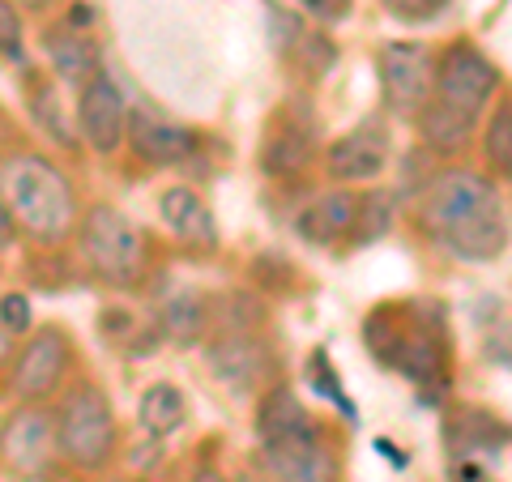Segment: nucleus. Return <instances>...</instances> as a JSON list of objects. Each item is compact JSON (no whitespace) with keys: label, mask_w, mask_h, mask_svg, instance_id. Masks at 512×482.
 I'll use <instances>...</instances> for the list:
<instances>
[{"label":"nucleus","mask_w":512,"mask_h":482,"mask_svg":"<svg viewBox=\"0 0 512 482\" xmlns=\"http://www.w3.org/2000/svg\"><path fill=\"white\" fill-rule=\"evenodd\" d=\"M423 227L461 261H495L508 244L495 188L474 171H444L423 197Z\"/></svg>","instance_id":"obj_1"},{"label":"nucleus","mask_w":512,"mask_h":482,"mask_svg":"<svg viewBox=\"0 0 512 482\" xmlns=\"http://www.w3.org/2000/svg\"><path fill=\"white\" fill-rule=\"evenodd\" d=\"M0 184H5V205L13 222L22 231H30L35 239H64L77 222V197L73 184L60 167H52L43 154H18L9 158L5 171H0Z\"/></svg>","instance_id":"obj_2"},{"label":"nucleus","mask_w":512,"mask_h":482,"mask_svg":"<svg viewBox=\"0 0 512 482\" xmlns=\"http://www.w3.org/2000/svg\"><path fill=\"white\" fill-rule=\"evenodd\" d=\"M56 453L73 470H103L116 457V419L111 401L94 384H77L56 414Z\"/></svg>","instance_id":"obj_3"},{"label":"nucleus","mask_w":512,"mask_h":482,"mask_svg":"<svg viewBox=\"0 0 512 482\" xmlns=\"http://www.w3.org/2000/svg\"><path fill=\"white\" fill-rule=\"evenodd\" d=\"M82 256L103 282L128 286V282H137L146 248H141V231L120 210L94 205L86 214V227H82Z\"/></svg>","instance_id":"obj_4"},{"label":"nucleus","mask_w":512,"mask_h":482,"mask_svg":"<svg viewBox=\"0 0 512 482\" xmlns=\"http://www.w3.org/2000/svg\"><path fill=\"white\" fill-rule=\"evenodd\" d=\"M261 470L269 482H338V457L316 423L261 440Z\"/></svg>","instance_id":"obj_5"},{"label":"nucleus","mask_w":512,"mask_h":482,"mask_svg":"<svg viewBox=\"0 0 512 482\" xmlns=\"http://www.w3.org/2000/svg\"><path fill=\"white\" fill-rule=\"evenodd\" d=\"M495 86H500V69L470 43H453L436 64V103L461 111V116H478Z\"/></svg>","instance_id":"obj_6"},{"label":"nucleus","mask_w":512,"mask_h":482,"mask_svg":"<svg viewBox=\"0 0 512 482\" xmlns=\"http://www.w3.org/2000/svg\"><path fill=\"white\" fill-rule=\"evenodd\" d=\"M380 90L393 116H419L427 94L436 90V60L423 43L380 47Z\"/></svg>","instance_id":"obj_7"},{"label":"nucleus","mask_w":512,"mask_h":482,"mask_svg":"<svg viewBox=\"0 0 512 482\" xmlns=\"http://www.w3.org/2000/svg\"><path fill=\"white\" fill-rule=\"evenodd\" d=\"M128 116H133V107L124 103L120 86L111 82L107 73H94L82 86V99H77V128H82V141L94 154L120 150V141H128Z\"/></svg>","instance_id":"obj_8"},{"label":"nucleus","mask_w":512,"mask_h":482,"mask_svg":"<svg viewBox=\"0 0 512 482\" xmlns=\"http://www.w3.org/2000/svg\"><path fill=\"white\" fill-rule=\"evenodd\" d=\"M325 167L338 184L350 180H376L389 167V133L380 120H363L359 128H350L346 137H338L325 150Z\"/></svg>","instance_id":"obj_9"},{"label":"nucleus","mask_w":512,"mask_h":482,"mask_svg":"<svg viewBox=\"0 0 512 482\" xmlns=\"http://www.w3.org/2000/svg\"><path fill=\"white\" fill-rule=\"evenodd\" d=\"M69 372V342L60 329H39L30 342L22 346L18 363H13V393L39 401L56 389Z\"/></svg>","instance_id":"obj_10"},{"label":"nucleus","mask_w":512,"mask_h":482,"mask_svg":"<svg viewBox=\"0 0 512 482\" xmlns=\"http://www.w3.org/2000/svg\"><path fill=\"white\" fill-rule=\"evenodd\" d=\"M128 146L141 163L150 167H171V163H184L197 146V137H192V128L175 124L171 116L154 107H133V116H128Z\"/></svg>","instance_id":"obj_11"},{"label":"nucleus","mask_w":512,"mask_h":482,"mask_svg":"<svg viewBox=\"0 0 512 482\" xmlns=\"http://www.w3.org/2000/svg\"><path fill=\"white\" fill-rule=\"evenodd\" d=\"M56 453V423L47 410H18L0 427V457L18 474H39Z\"/></svg>","instance_id":"obj_12"},{"label":"nucleus","mask_w":512,"mask_h":482,"mask_svg":"<svg viewBox=\"0 0 512 482\" xmlns=\"http://www.w3.org/2000/svg\"><path fill=\"white\" fill-rule=\"evenodd\" d=\"M158 214H163L167 231H171L175 239H184V244L201 248V252H210V248L218 244V227H214L210 205H205L188 184L163 188V197H158Z\"/></svg>","instance_id":"obj_13"},{"label":"nucleus","mask_w":512,"mask_h":482,"mask_svg":"<svg viewBox=\"0 0 512 482\" xmlns=\"http://www.w3.org/2000/svg\"><path fill=\"white\" fill-rule=\"evenodd\" d=\"M205 359H210L214 376H218L222 384H231V389H252L256 380L269 376V350L256 342V337H248V333H227V337H218Z\"/></svg>","instance_id":"obj_14"},{"label":"nucleus","mask_w":512,"mask_h":482,"mask_svg":"<svg viewBox=\"0 0 512 482\" xmlns=\"http://www.w3.org/2000/svg\"><path fill=\"white\" fill-rule=\"evenodd\" d=\"M355 222H359V197L346 188H333L325 197H316L308 210L295 218V231L308 239V244H333L342 235H355Z\"/></svg>","instance_id":"obj_15"},{"label":"nucleus","mask_w":512,"mask_h":482,"mask_svg":"<svg viewBox=\"0 0 512 482\" xmlns=\"http://www.w3.org/2000/svg\"><path fill=\"white\" fill-rule=\"evenodd\" d=\"M312 141H316V128L312 120L303 116L299 107H286L282 116L269 128V141H265V167L274 175H291L312 158Z\"/></svg>","instance_id":"obj_16"},{"label":"nucleus","mask_w":512,"mask_h":482,"mask_svg":"<svg viewBox=\"0 0 512 482\" xmlns=\"http://www.w3.org/2000/svg\"><path fill=\"white\" fill-rule=\"evenodd\" d=\"M389 346H393L389 350V363L406 380H414V384H436V380H444V346H440V337L414 329V333H402V337H389Z\"/></svg>","instance_id":"obj_17"},{"label":"nucleus","mask_w":512,"mask_h":482,"mask_svg":"<svg viewBox=\"0 0 512 482\" xmlns=\"http://www.w3.org/2000/svg\"><path fill=\"white\" fill-rule=\"evenodd\" d=\"M43 52L47 60H52V69L60 77H69V82H90L94 73V64H99V47H94V39L86 35V30H77V26H56V30H47V39H43Z\"/></svg>","instance_id":"obj_18"},{"label":"nucleus","mask_w":512,"mask_h":482,"mask_svg":"<svg viewBox=\"0 0 512 482\" xmlns=\"http://www.w3.org/2000/svg\"><path fill=\"white\" fill-rule=\"evenodd\" d=\"M508 436V431L491 419V414H483V410H457L453 419L444 423V440H448V448L466 461V457H474V453H500V440Z\"/></svg>","instance_id":"obj_19"},{"label":"nucleus","mask_w":512,"mask_h":482,"mask_svg":"<svg viewBox=\"0 0 512 482\" xmlns=\"http://www.w3.org/2000/svg\"><path fill=\"white\" fill-rule=\"evenodd\" d=\"M137 419L150 436H171L180 431L188 419V401L175 384H154V389L141 393V406H137Z\"/></svg>","instance_id":"obj_20"},{"label":"nucleus","mask_w":512,"mask_h":482,"mask_svg":"<svg viewBox=\"0 0 512 482\" xmlns=\"http://www.w3.org/2000/svg\"><path fill=\"white\" fill-rule=\"evenodd\" d=\"M470 124H474V116H461V111L444 107V103H427L419 111L423 141L431 150H440V154H453V150L466 146V141H470Z\"/></svg>","instance_id":"obj_21"},{"label":"nucleus","mask_w":512,"mask_h":482,"mask_svg":"<svg viewBox=\"0 0 512 482\" xmlns=\"http://www.w3.org/2000/svg\"><path fill=\"white\" fill-rule=\"evenodd\" d=\"M303 423H312V419H308V410L299 406V397L286 389V384L269 389L261 397V406H256V440H274V436H282V431H295Z\"/></svg>","instance_id":"obj_22"},{"label":"nucleus","mask_w":512,"mask_h":482,"mask_svg":"<svg viewBox=\"0 0 512 482\" xmlns=\"http://www.w3.org/2000/svg\"><path fill=\"white\" fill-rule=\"evenodd\" d=\"M158 325H163V333L171 337V342H197L201 329H205V308H201V299L197 295H180V299H171L163 312H158Z\"/></svg>","instance_id":"obj_23"},{"label":"nucleus","mask_w":512,"mask_h":482,"mask_svg":"<svg viewBox=\"0 0 512 482\" xmlns=\"http://www.w3.org/2000/svg\"><path fill=\"white\" fill-rule=\"evenodd\" d=\"M393 227V197L389 192H367L359 197V222H355V244H372Z\"/></svg>","instance_id":"obj_24"},{"label":"nucleus","mask_w":512,"mask_h":482,"mask_svg":"<svg viewBox=\"0 0 512 482\" xmlns=\"http://www.w3.org/2000/svg\"><path fill=\"white\" fill-rule=\"evenodd\" d=\"M487 163L500 171V175H512V103H504L500 111L491 116L487 124Z\"/></svg>","instance_id":"obj_25"},{"label":"nucleus","mask_w":512,"mask_h":482,"mask_svg":"<svg viewBox=\"0 0 512 482\" xmlns=\"http://www.w3.org/2000/svg\"><path fill=\"white\" fill-rule=\"evenodd\" d=\"M30 111H35L43 133H52L60 146H73V128L64 124V111H60V99H56L52 86H35V94H30Z\"/></svg>","instance_id":"obj_26"},{"label":"nucleus","mask_w":512,"mask_h":482,"mask_svg":"<svg viewBox=\"0 0 512 482\" xmlns=\"http://www.w3.org/2000/svg\"><path fill=\"white\" fill-rule=\"evenodd\" d=\"M0 56H22V18L13 0H0Z\"/></svg>","instance_id":"obj_27"},{"label":"nucleus","mask_w":512,"mask_h":482,"mask_svg":"<svg viewBox=\"0 0 512 482\" xmlns=\"http://www.w3.org/2000/svg\"><path fill=\"white\" fill-rule=\"evenodd\" d=\"M0 329L5 333H26L30 329V299L26 295H5L0 299Z\"/></svg>","instance_id":"obj_28"},{"label":"nucleus","mask_w":512,"mask_h":482,"mask_svg":"<svg viewBox=\"0 0 512 482\" xmlns=\"http://www.w3.org/2000/svg\"><path fill=\"white\" fill-rule=\"evenodd\" d=\"M448 5V0H384V9L402 22H427Z\"/></svg>","instance_id":"obj_29"},{"label":"nucleus","mask_w":512,"mask_h":482,"mask_svg":"<svg viewBox=\"0 0 512 482\" xmlns=\"http://www.w3.org/2000/svg\"><path fill=\"white\" fill-rule=\"evenodd\" d=\"M303 5H308V13H312V18H320V22H342L346 9H350V0H303Z\"/></svg>","instance_id":"obj_30"},{"label":"nucleus","mask_w":512,"mask_h":482,"mask_svg":"<svg viewBox=\"0 0 512 482\" xmlns=\"http://www.w3.org/2000/svg\"><path fill=\"white\" fill-rule=\"evenodd\" d=\"M487 355H491L495 363H512V325L495 329V333L487 337Z\"/></svg>","instance_id":"obj_31"},{"label":"nucleus","mask_w":512,"mask_h":482,"mask_svg":"<svg viewBox=\"0 0 512 482\" xmlns=\"http://www.w3.org/2000/svg\"><path fill=\"white\" fill-rule=\"evenodd\" d=\"M13 231H18V222H13V214H9V205H5V201H0V248H5V244H9V239H13Z\"/></svg>","instance_id":"obj_32"},{"label":"nucleus","mask_w":512,"mask_h":482,"mask_svg":"<svg viewBox=\"0 0 512 482\" xmlns=\"http://www.w3.org/2000/svg\"><path fill=\"white\" fill-rule=\"evenodd\" d=\"M188 482H227V478H222L218 470H197V474H192Z\"/></svg>","instance_id":"obj_33"},{"label":"nucleus","mask_w":512,"mask_h":482,"mask_svg":"<svg viewBox=\"0 0 512 482\" xmlns=\"http://www.w3.org/2000/svg\"><path fill=\"white\" fill-rule=\"evenodd\" d=\"M22 5H30V9H43V5H52V0H22Z\"/></svg>","instance_id":"obj_34"}]
</instances>
